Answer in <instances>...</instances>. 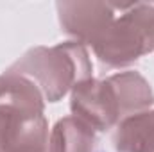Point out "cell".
<instances>
[{
	"instance_id": "6da1fadb",
	"label": "cell",
	"mask_w": 154,
	"mask_h": 152,
	"mask_svg": "<svg viewBox=\"0 0 154 152\" xmlns=\"http://www.w3.org/2000/svg\"><path fill=\"white\" fill-rule=\"evenodd\" d=\"M9 70L32 79L45 102L52 104L70 95L75 84L93 77L88 48L74 39L54 47H34L13 63Z\"/></svg>"
},
{
	"instance_id": "ba28073f",
	"label": "cell",
	"mask_w": 154,
	"mask_h": 152,
	"mask_svg": "<svg viewBox=\"0 0 154 152\" xmlns=\"http://www.w3.org/2000/svg\"><path fill=\"white\" fill-rule=\"evenodd\" d=\"M48 152H99L97 132L72 114L59 118L48 134Z\"/></svg>"
},
{
	"instance_id": "3957f363",
	"label": "cell",
	"mask_w": 154,
	"mask_h": 152,
	"mask_svg": "<svg viewBox=\"0 0 154 152\" xmlns=\"http://www.w3.org/2000/svg\"><path fill=\"white\" fill-rule=\"evenodd\" d=\"M45 113L0 104V152H48Z\"/></svg>"
},
{
	"instance_id": "9c48e42d",
	"label": "cell",
	"mask_w": 154,
	"mask_h": 152,
	"mask_svg": "<svg viewBox=\"0 0 154 152\" xmlns=\"http://www.w3.org/2000/svg\"><path fill=\"white\" fill-rule=\"evenodd\" d=\"M0 104L18 106L36 113H45L47 102L32 79L7 68L0 75Z\"/></svg>"
},
{
	"instance_id": "52a82bcc",
	"label": "cell",
	"mask_w": 154,
	"mask_h": 152,
	"mask_svg": "<svg viewBox=\"0 0 154 152\" xmlns=\"http://www.w3.org/2000/svg\"><path fill=\"white\" fill-rule=\"evenodd\" d=\"M115 129L116 152H154V108L122 120Z\"/></svg>"
},
{
	"instance_id": "5b68a950",
	"label": "cell",
	"mask_w": 154,
	"mask_h": 152,
	"mask_svg": "<svg viewBox=\"0 0 154 152\" xmlns=\"http://www.w3.org/2000/svg\"><path fill=\"white\" fill-rule=\"evenodd\" d=\"M72 116L95 132H106L120 123L113 90L106 79H86L70 91Z\"/></svg>"
},
{
	"instance_id": "8992f818",
	"label": "cell",
	"mask_w": 154,
	"mask_h": 152,
	"mask_svg": "<svg viewBox=\"0 0 154 152\" xmlns=\"http://www.w3.org/2000/svg\"><path fill=\"white\" fill-rule=\"evenodd\" d=\"M115 95L120 122L154 108V91L142 74L127 70L106 77Z\"/></svg>"
},
{
	"instance_id": "7a4b0ae2",
	"label": "cell",
	"mask_w": 154,
	"mask_h": 152,
	"mask_svg": "<svg viewBox=\"0 0 154 152\" xmlns=\"http://www.w3.org/2000/svg\"><path fill=\"white\" fill-rule=\"evenodd\" d=\"M113 5L120 14L91 50L102 65L125 68L154 52V2Z\"/></svg>"
},
{
	"instance_id": "277c9868",
	"label": "cell",
	"mask_w": 154,
	"mask_h": 152,
	"mask_svg": "<svg viewBox=\"0 0 154 152\" xmlns=\"http://www.w3.org/2000/svg\"><path fill=\"white\" fill-rule=\"evenodd\" d=\"M56 9L63 32L84 47L97 45L118 16L113 2H57Z\"/></svg>"
}]
</instances>
